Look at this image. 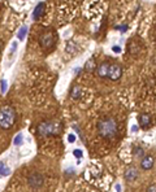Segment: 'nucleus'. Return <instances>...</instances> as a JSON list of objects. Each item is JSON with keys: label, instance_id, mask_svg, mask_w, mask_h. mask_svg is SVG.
I'll return each mask as SVG.
<instances>
[{"label": "nucleus", "instance_id": "nucleus-1", "mask_svg": "<svg viewBox=\"0 0 156 192\" xmlns=\"http://www.w3.org/2000/svg\"><path fill=\"white\" fill-rule=\"evenodd\" d=\"M98 132L100 136H103L105 139H111L116 135L117 132V122L113 118H103L98 123Z\"/></svg>", "mask_w": 156, "mask_h": 192}, {"label": "nucleus", "instance_id": "nucleus-2", "mask_svg": "<svg viewBox=\"0 0 156 192\" xmlns=\"http://www.w3.org/2000/svg\"><path fill=\"white\" fill-rule=\"evenodd\" d=\"M62 130V125L58 121H44L40 122L37 127V131L42 136H52L58 135Z\"/></svg>", "mask_w": 156, "mask_h": 192}, {"label": "nucleus", "instance_id": "nucleus-3", "mask_svg": "<svg viewBox=\"0 0 156 192\" xmlns=\"http://www.w3.org/2000/svg\"><path fill=\"white\" fill-rule=\"evenodd\" d=\"M16 122V111L9 105L0 108V128L8 130Z\"/></svg>", "mask_w": 156, "mask_h": 192}, {"label": "nucleus", "instance_id": "nucleus-4", "mask_svg": "<svg viewBox=\"0 0 156 192\" xmlns=\"http://www.w3.org/2000/svg\"><path fill=\"white\" fill-rule=\"evenodd\" d=\"M27 183H29L30 187H33L34 190H38L43 186L44 179H43V177L39 173H33L29 178H27Z\"/></svg>", "mask_w": 156, "mask_h": 192}, {"label": "nucleus", "instance_id": "nucleus-5", "mask_svg": "<svg viewBox=\"0 0 156 192\" xmlns=\"http://www.w3.org/2000/svg\"><path fill=\"white\" fill-rule=\"evenodd\" d=\"M39 44H40L43 48H51L55 44V38L52 33H44L40 35L39 38Z\"/></svg>", "mask_w": 156, "mask_h": 192}, {"label": "nucleus", "instance_id": "nucleus-6", "mask_svg": "<svg viewBox=\"0 0 156 192\" xmlns=\"http://www.w3.org/2000/svg\"><path fill=\"white\" fill-rule=\"evenodd\" d=\"M122 75V68L118 64H111L108 70V77L111 81H117L120 79V77Z\"/></svg>", "mask_w": 156, "mask_h": 192}, {"label": "nucleus", "instance_id": "nucleus-7", "mask_svg": "<svg viewBox=\"0 0 156 192\" xmlns=\"http://www.w3.org/2000/svg\"><path fill=\"white\" fill-rule=\"evenodd\" d=\"M108 70H109V64L108 62H103V64L96 68V74L100 78H105L108 77Z\"/></svg>", "mask_w": 156, "mask_h": 192}, {"label": "nucleus", "instance_id": "nucleus-8", "mask_svg": "<svg viewBox=\"0 0 156 192\" xmlns=\"http://www.w3.org/2000/svg\"><path fill=\"white\" fill-rule=\"evenodd\" d=\"M138 177V170L135 169V167H129V169L125 171V179H126L128 182H133L134 179H136Z\"/></svg>", "mask_w": 156, "mask_h": 192}, {"label": "nucleus", "instance_id": "nucleus-9", "mask_svg": "<svg viewBox=\"0 0 156 192\" xmlns=\"http://www.w3.org/2000/svg\"><path fill=\"white\" fill-rule=\"evenodd\" d=\"M44 10H46V4L44 3H39L37 5V8L34 9V12H33V18L34 19L40 18L43 16V13H44Z\"/></svg>", "mask_w": 156, "mask_h": 192}, {"label": "nucleus", "instance_id": "nucleus-10", "mask_svg": "<svg viewBox=\"0 0 156 192\" xmlns=\"http://www.w3.org/2000/svg\"><path fill=\"white\" fill-rule=\"evenodd\" d=\"M139 122H140V126H142L143 128H147L148 126L151 125V116L147 114V113H143V114H140L138 117Z\"/></svg>", "mask_w": 156, "mask_h": 192}, {"label": "nucleus", "instance_id": "nucleus-11", "mask_svg": "<svg viewBox=\"0 0 156 192\" xmlns=\"http://www.w3.org/2000/svg\"><path fill=\"white\" fill-rule=\"evenodd\" d=\"M140 165H142V169H144V170H150L152 166H154V157H152V156H146V157H144L143 160H142V164H140Z\"/></svg>", "mask_w": 156, "mask_h": 192}, {"label": "nucleus", "instance_id": "nucleus-12", "mask_svg": "<svg viewBox=\"0 0 156 192\" xmlns=\"http://www.w3.org/2000/svg\"><path fill=\"white\" fill-rule=\"evenodd\" d=\"M128 48H129V53H131V55H136L138 52H140V44L135 40V39L129 43Z\"/></svg>", "mask_w": 156, "mask_h": 192}, {"label": "nucleus", "instance_id": "nucleus-13", "mask_svg": "<svg viewBox=\"0 0 156 192\" xmlns=\"http://www.w3.org/2000/svg\"><path fill=\"white\" fill-rule=\"evenodd\" d=\"M85 70L86 72H94V70H96V65H95V60H88L87 62H86V65H85Z\"/></svg>", "mask_w": 156, "mask_h": 192}, {"label": "nucleus", "instance_id": "nucleus-14", "mask_svg": "<svg viewBox=\"0 0 156 192\" xmlns=\"http://www.w3.org/2000/svg\"><path fill=\"white\" fill-rule=\"evenodd\" d=\"M10 174V169L5 166L4 162H0V175H9Z\"/></svg>", "mask_w": 156, "mask_h": 192}, {"label": "nucleus", "instance_id": "nucleus-15", "mask_svg": "<svg viewBox=\"0 0 156 192\" xmlns=\"http://www.w3.org/2000/svg\"><path fill=\"white\" fill-rule=\"evenodd\" d=\"M26 33H27V26H22L21 29H20L18 34H17V38L20 40H23V38L26 37Z\"/></svg>", "mask_w": 156, "mask_h": 192}, {"label": "nucleus", "instance_id": "nucleus-16", "mask_svg": "<svg viewBox=\"0 0 156 192\" xmlns=\"http://www.w3.org/2000/svg\"><path fill=\"white\" fill-rule=\"evenodd\" d=\"M70 96H72L73 99H78V97L81 96V88L80 87H73L72 92H70Z\"/></svg>", "mask_w": 156, "mask_h": 192}, {"label": "nucleus", "instance_id": "nucleus-17", "mask_svg": "<svg viewBox=\"0 0 156 192\" xmlns=\"http://www.w3.org/2000/svg\"><path fill=\"white\" fill-rule=\"evenodd\" d=\"M22 140H23V136H22V134H18V135L14 138V140H13L14 146H21V144H22Z\"/></svg>", "mask_w": 156, "mask_h": 192}, {"label": "nucleus", "instance_id": "nucleus-18", "mask_svg": "<svg viewBox=\"0 0 156 192\" xmlns=\"http://www.w3.org/2000/svg\"><path fill=\"white\" fill-rule=\"evenodd\" d=\"M0 90H2V92L4 93V92H5V90H7V82L5 81H2V82H0Z\"/></svg>", "mask_w": 156, "mask_h": 192}, {"label": "nucleus", "instance_id": "nucleus-19", "mask_svg": "<svg viewBox=\"0 0 156 192\" xmlns=\"http://www.w3.org/2000/svg\"><path fill=\"white\" fill-rule=\"evenodd\" d=\"M73 153H74V156H76L77 158H81L82 157V151L81 149H74Z\"/></svg>", "mask_w": 156, "mask_h": 192}, {"label": "nucleus", "instance_id": "nucleus-20", "mask_svg": "<svg viewBox=\"0 0 156 192\" xmlns=\"http://www.w3.org/2000/svg\"><path fill=\"white\" fill-rule=\"evenodd\" d=\"M134 155H136V156L140 155V156H142L143 155V149H142V148H139V147L135 148V149H134Z\"/></svg>", "mask_w": 156, "mask_h": 192}, {"label": "nucleus", "instance_id": "nucleus-21", "mask_svg": "<svg viewBox=\"0 0 156 192\" xmlns=\"http://www.w3.org/2000/svg\"><path fill=\"white\" fill-rule=\"evenodd\" d=\"M68 140H69V143H74L76 142V136H74L73 134H69L68 135Z\"/></svg>", "mask_w": 156, "mask_h": 192}, {"label": "nucleus", "instance_id": "nucleus-22", "mask_svg": "<svg viewBox=\"0 0 156 192\" xmlns=\"http://www.w3.org/2000/svg\"><path fill=\"white\" fill-rule=\"evenodd\" d=\"M147 192H156V185H151L147 188Z\"/></svg>", "mask_w": 156, "mask_h": 192}, {"label": "nucleus", "instance_id": "nucleus-23", "mask_svg": "<svg viewBox=\"0 0 156 192\" xmlns=\"http://www.w3.org/2000/svg\"><path fill=\"white\" fill-rule=\"evenodd\" d=\"M112 51H113V52H115V53H120V52H121V47H118V46H115V47H113V48H112Z\"/></svg>", "mask_w": 156, "mask_h": 192}, {"label": "nucleus", "instance_id": "nucleus-24", "mask_svg": "<svg viewBox=\"0 0 156 192\" xmlns=\"http://www.w3.org/2000/svg\"><path fill=\"white\" fill-rule=\"evenodd\" d=\"M16 48H17V43H16V42H13V43H12V49H10V55L14 52V51H16Z\"/></svg>", "mask_w": 156, "mask_h": 192}, {"label": "nucleus", "instance_id": "nucleus-25", "mask_svg": "<svg viewBox=\"0 0 156 192\" xmlns=\"http://www.w3.org/2000/svg\"><path fill=\"white\" fill-rule=\"evenodd\" d=\"M117 29H118V30H121V33H125V31L128 30V26H126V25H124V26H118V27H117Z\"/></svg>", "mask_w": 156, "mask_h": 192}, {"label": "nucleus", "instance_id": "nucleus-26", "mask_svg": "<svg viewBox=\"0 0 156 192\" xmlns=\"http://www.w3.org/2000/svg\"><path fill=\"white\" fill-rule=\"evenodd\" d=\"M116 191H117V192H121V186H120V185L116 186Z\"/></svg>", "mask_w": 156, "mask_h": 192}, {"label": "nucleus", "instance_id": "nucleus-27", "mask_svg": "<svg viewBox=\"0 0 156 192\" xmlns=\"http://www.w3.org/2000/svg\"><path fill=\"white\" fill-rule=\"evenodd\" d=\"M136 130H138V127H136V126H133V127H131V131H133V132H135Z\"/></svg>", "mask_w": 156, "mask_h": 192}, {"label": "nucleus", "instance_id": "nucleus-28", "mask_svg": "<svg viewBox=\"0 0 156 192\" xmlns=\"http://www.w3.org/2000/svg\"><path fill=\"white\" fill-rule=\"evenodd\" d=\"M0 51H2V42H0Z\"/></svg>", "mask_w": 156, "mask_h": 192}]
</instances>
